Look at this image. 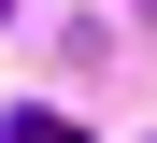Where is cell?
<instances>
[{"instance_id": "obj_1", "label": "cell", "mask_w": 157, "mask_h": 143, "mask_svg": "<svg viewBox=\"0 0 157 143\" xmlns=\"http://www.w3.org/2000/svg\"><path fill=\"white\" fill-rule=\"evenodd\" d=\"M0 143H71V114H57V100H29V114H14Z\"/></svg>"}, {"instance_id": "obj_2", "label": "cell", "mask_w": 157, "mask_h": 143, "mask_svg": "<svg viewBox=\"0 0 157 143\" xmlns=\"http://www.w3.org/2000/svg\"><path fill=\"white\" fill-rule=\"evenodd\" d=\"M0 14H14V0H0Z\"/></svg>"}]
</instances>
